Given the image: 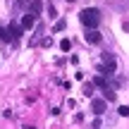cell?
Listing matches in <instances>:
<instances>
[{
  "instance_id": "obj_1",
  "label": "cell",
  "mask_w": 129,
  "mask_h": 129,
  "mask_svg": "<svg viewBox=\"0 0 129 129\" xmlns=\"http://www.w3.org/2000/svg\"><path fill=\"white\" fill-rule=\"evenodd\" d=\"M79 19H81L84 26L98 29V24H101V12H98L96 7H86V10H81V12H79Z\"/></svg>"
},
{
  "instance_id": "obj_2",
  "label": "cell",
  "mask_w": 129,
  "mask_h": 129,
  "mask_svg": "<svg viewBox=\"0 0 129 129\" xmlns=\"http://www.w3.org/2000/svg\"><path fill=\"white\" fill-rule=\"evenodd\" d=\"M84 38H86V43H101L103 41V36H101L98 29H88V31L84 34Z\"/></svg>"
},
{
  "instance_id": "obj_3",
  "label": "cell",
  "mask_w": 129,
  "mask_h": 129,
  "mask_svg": "<svg viewBox=\"0 0 129 129\" xmlns=\"http://www.w3.org/2000/svg\"><path fill=\"white\" fill-rule=\"evenodd\" d=\"M22 31H24V29H22V26H17V24H10V26H7V34H10V38H12V41L22 36Z\"/></svg>"
},
{
  "instance_id": "obj_4",
  "label": "cell",
  "mask_w": 129,
  "mask_h": 129,
  "mask_svg": "<svg viewBox=\"0 0 129 129\" xmlns=\"http://www.w3.org/2000/svg\"><path fill=\"white\" fill-rule=\"evenodd\" d=\"M91 108H93V112H96V115H103V112H105V108H108V103H105V101H93Z\"/></svg>"
},
{
  "instance_id": "obj_5",
  "label": "cell",
  "mask_w": 129,
  "mask_h": 129,
  "mask_svg": "<svg viewBox=\"0 0 129 129\" xmlns=\"http://www.w3.org/2000/svg\"><path fill=\"white\" fill-rule=\"evenodd\" d=\"M34 24H36V17L34 14H24L22 17V29H31Z\"/></svg>"
},
{
  "instance_id": "obj_6",
  "label": "cell",
  "mask_w": 129,
  "mask_h": 129,
  "mask_svg": "<svg viewBox=\"0 0 129 129\" xmlns=\"http://www.w3.org/2000/svg\"><path fill=\"white\" fill-rule=\"evenodd\" d=\"M103 96H105V103H112V101H115V98H117V93L112 91L110 86H108V88H103Z\"/></svg>"
},
{
  "instance_id": "obj_7",
  "label": "cell",
  "mask_w": 129,
  "mask_h": 129,
  "mask_svg": "<svg viewBox=\"0 0 129 129\" xmlns=\"http://www.w3.org/2000/svg\"><path fill=\"white\" fill-rule=\"evenodd\" d=\"M41 10H43V3H41V0H34V3H31V12H34V17H36V14H41Z\"/></svg>"
},
{
  "instance_id": "obj_8",
  "label": "cell",
  "mask_w": 129,
  "mask_h": 129,
  "mask_svg": "<svg viewBox=\"0 0 129 129\" xmlns=\"http://www.w3.org/2000/svg\"><path fill=\"white\" fill-rule=\"evenodd\" d=\"M103 62L110 67V72H115V57H112V55H108V53H105V55H103Z\"/></svg>"
},
{
  "instance_id": "obj_9",
  "label": "cell",
  "mask_w": 129,
  "mask_h": 129,
  "mask_svg": "<svg viewBox=\"0 0 129 129\" xmlns=\"http://www.w3.org/2000/svg\"><path fill=\"white\" fill-rule=\"evenodd\" d=\"M93 84H96V86L101 88V91H103V88H108V81H105L103 77H96V79H93Z\"/></svg>"
},
{
  "instance_id": "obj_10",
  "label": "cell",
  "mask_w": 129,
  "mask_h": 129,
  "mask_svg": "<svg viewBox=\"0 0 129 129\" xmlns=\"http://www.w3.org/2000/svg\"><path fill=\"white\" fill-rule=\"evenodd\" d=\"M69 48H72V43H69V38H62V41H60V50H64V53H67Z\"/></svg>"
},
{
  "instance_id": "obj_11",
  "label": "cell",
  "mask_w": 129,
  "mask_h": 129,
  "mask_svg": "<svg viewBox=\"0 0 129 129\" xmlns=\"http://www.w3.org/2000/svg\"><path fill=\"white\" fill-rule=\"evenodd\" d=\"M0 41H12L10 34H7V29H3V26H0Z\"/></svg>"
},
{
  "instance_id": "obj_12",
  "label": "cell",
  "mask_w": 129,
  "mask_h": 129,
  "mask_svg": "<svg viewBox=\"0 0 129 129\" xmlns=\"http://www.w3.org/2000/svg\"><path fill=\"white\" fill-rule=\"evenodd\" d=\"M117 112H120L122 117H129V105H122V108H120V110H117Z\"/></svg>"
},
{
  "instance_id": "obj_13",
  "label": "cell",
  "mask_w": 129,
  "mask_h": 129,
  "mask_svg": "<svg viewBox=\"0 0 129 129\" xmlns=\"http://www.w3.org/2000/svg\"><path fill=\"white\" fill-rule=\"evenodd\" d=\"M93 93V84H86V88H84V96H91Z\"/></svg>"
},
{
  "instance_id": "obj_14",
  "label": "cell",
  "mask_w": 129,
  "mask_h": 129,
  "mask_svg": "<svg viewBox=\"0 0 129 129\" xmlns=\"http://www.w3.org/2000/svg\"><path fill=\"white\" fill-rule=\"evenodd\" d=\"M48 14H50V19L57 17V12H55V7H53V5H48Z\"/></svg>"
},
{
  "instance_id": "obj_15",
  "label": "cell",
  "mask_w": 129,
  "mask_h": 129,
  "mask_svg": "<svg viewBox=\"0 0 129 129\" xmlns=\"http://www.w3.org/2000/svg\"><path fill=\"white\" fill-rule=\"evenodd\" d=\"M62 29H64V19H60V22L55 24V31H62Z\"/></svg>"
},
{
  "instance_id": "obj_16",
  "label": "cell",
  "mask_w": 129,
  "mask_h": 129,
  "mask_svg": "<svg viewBox=\"0 0 129 129\" xmlns=\"http://www.w3.org/2000/svg\"><path fill=\"white\" fill-rule=\"evenodd\" d=\"M24 129H36V127H24Z\"/></svg>"
},
{
  "instance_id": "obj_17",
  "label": "cell",
  "mask_w": 129,
  "mask_h": 129,
  "mask_svg": "<svg viewBox=\"0 0 129 129\" xmlns=\"http://www.w3.org/2000/svg\"><path fill=\"white\" fill-rule=\"evenodd\" d=\"M67 3H74V0H67Z\"/></svg>"
}]
</instances>
